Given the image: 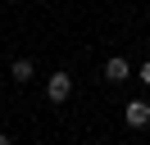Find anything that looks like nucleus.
<instances>
[{
	"instance_id": "nucleus-2",
	"label": "nucleus",
	"mask_w": 150,
	"mask_h": 145,
	"mask_svg": "<svg viewBox=\"0 0 150 145\" xmlns=\"http://www.w3.org/2000/svg\"><path fill=\"white\" fill-rule=\"evenodd\" d=\"M123 118H127V127H150V104L146 100H132V104L123 109Z\"/></svg>"
},
{
	"instance_id": "nucleus-5",
	"label": "nucleus",
	"mask_w": 150,
	"mask_h": 145,
	"mask_svg": "<svg viewBox=\"0 0 150 145\" xmlns=\"http://www.w3.org/2000/svg\"><path fill=\"white\" fill-rule=\"evenodd\" d=\"M141 82H146V86H150V59L141 63Z\"/></svg>"
},
{
	"instance_id": "nucleus-1",
	"label": "nucleus",
	"mask_w": 150,
	"mask_h": 145,
	"mask_svg": "<svg viewBox=\"0 0 150 145\" xmlns=\"http://www.w3.org/2000/svg\"><path fill=\"white\" fill-rule=\"evenodd\" d=\"M68 95H73V77H68V72H50V82H46V100H50V104H64Z\"/></svg>"
},
{
	"instance_id": "nucleus-6",
	"label": "nucleus",
	"mask_w": 150,
	"mask_h": 145,
	"mask_svg": "<svg viewBox=\"0 0 150 145\" xmlns=\"http://www.w3.org/2000/svg\"><path fill=\"white\" fill-rule=\"evenodd\" d=\"M5 141H9V136H5V132H0V145H5Z\"/></svg>"
},
{
	"instance_id": "nucleus-3",
	"label": "nucleus",
	"mask_w": 150,
	"mask_h": 145,
	"mask_svg": "<svg viewBox=\"0 0 150 145\" xmlns=\"http://www.w3.org/2000/svg\"><path fill=\"white\" fill-rule=\"evenodd\" d=\"M132 77V68H127V59L123 54H114L109 63H105V82H127Z\"/></svg>"
},
{
	"instance_id": "nucleus-4",
	"label": "nucleus",
	"mask_w": 150,
	"mask_h": 145,
	"mask_svg": "<svg viewBox=\"0 0 150 145\" xmlns=\"http://www.w3.org/2000/svg\"><path fill=\"white\" fill-rule=\"evenodd\" d=\"M14 82H32V72H37V63H32V59H14Z\"/></svg>"
}]
</instances>
